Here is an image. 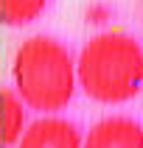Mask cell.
Returning <instances> with one entry per match:
<instances>
[{
    "instance_id": "6",
    "label": "cell",
    "mask_w": 143,
    "mask_h": 148,
    "mask_svg": "<svg viewBox=\"0 0 143 148\" xmlns=\"http://www.w3.org/2000/svg\"><path fill=\"white\" fill-rule=\"evenodd\" d=\"M48 0H3V23L11 28L34 23L45 11Z\"/></svg>"
},
{
    "instance_id": "1",
    "label": "cell",
    "mask_w": 143,
    "mask_h": 148,
    "mask_svg": "<svg viewBox=\"0 0 143 148\" xmlns=\"http://www.w3.org/2000/svg\"><path fill=\"white\" fill-rule=\"evenodd\" d=\"M11 75L25 106L42 115L65 109L79 87V64L70 50L45 34L28 36L17 48Z\"/></svg>"
},
{
    "instance_id": "5",
    "label": "cell",
    "mask_w": 143,
    "mask_h": 148,
    "mask_svg": "<svg viewBox=\"0 0 143 148\" xmlns=\"http://www.w3.org/2000/svg\"><path fill=\"white\" fill-rule=\"evenodd\" d=\"M3 126H6V132H3V143L6 148L17 145V143L23 140L25 134V101L17 95L11 87L3 90Z\"/></svg>"
},
{
    "instance_id": "2",
    "label": "cell",
    "mask_w": 143,
    "mask_h": 148,
    "mask_svg": "<svg viewBox=\"0 0 143 148\" xmlns=\"http://www.w3.org/2000/svg\"><path fill=\"white\" fill-rule=\"evenodd\" d=\"M76 64L79 87L98 103H126L143 90V48L121 31L93 36Z\"/></svg>"
},
{
    "instance_id": "4",
    "label": "cell",
    "mask_w": 143,
    "mask_h": 148,
    "mask_svg": "<svg viewBox=\"0 0 143 148\" xmlns=\"http://www.w3.org/2000/svg\"><path fill=\"white\" fill-rule=\"evenodd\" d=\"M84 148H143V126L124 115L104 117L87 132Z\"/></svg>"
},
{
    "instance_id": "3",
    "label": "cell",
    "mask_w": 143,
    "mask_h": 148,
    "mask_svg": "<svg viewBox=\"0 0 143 148\" xmlns=\"http://www.w3.org/2000/svg\"><path fill=\"white\" fill-rule=\"evenodd\" d=\"M17 148H84V137L65 117H39L25 129Z\"/></svg>"
}]
</instances>
